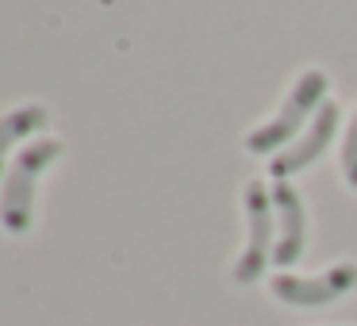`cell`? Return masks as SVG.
Wrapping results in <instances>:
<instances>
[{
    "instance_id": "obj_4",
    "label": "cell",
    "mask_w": 357,
    "mask_h": 326,
    "mask_svg": "<svg viewBox=\"0 0 357 326\" xmlns=\"http://www.w3.org/2000/svg\"><path fill=\"white\" fill-rule=\"evenodd\" d=\"M357 284V265H334L323 277H273V295L288 307H323Z\"/></svg>"
},
{
    "instance_id": "obj_5",
    "label": "cell",
    "mask_w": 357,
    "mask_h": 326,
    "mask_svg": "<svg viewBox=\"0 0 357 326\" xmlns=\"http://www.w3.org/2000/svg\"><path fill=\"white\" fill-rule=\"evenodd\" d=\"M334 127H338V104H331L326 100L323 108H319V116L311 119V131L303 134L296 146H288L284 154H277L269 162V173L277 180H288L292 173H300V169H307L311 162H315L319 154H323L326 146H331V139H334Z\"/></svg>"
},
{
    "instance_id": "obj_6",
    "label": "cell",
    "mask_w": 357,
    "mask_h": 326,
    "mask_svg": "<svg viewBox=\"0 0 357 326\" xmlns=\"http://www.w3.org/2000/svg\"><path fill=\"white\" fill-rule=\"evenodd\" d=\"M273 208H277V223H280V242L273 249V261L280 269L300 261L303 254V238H307V219H303V203L300 192H296L288 180H277L273 185Z\"/></svg>"
},
{
    "instance_id": "obj_3",
    "label": "cell",
    "mask_w": 357,
    "mask_h": 326,
    "mask_svg": "<svg viewBox=\"0 0 357 326\" xmlns=\"http://www.w3.org/2000/svg\"><path fill=\"white\" fill-rule=\"evenodd\" d=\"M246 215H250V242L242 249L238 265H234V280L238 284H254L265 272L273 257V219H277V208H273V192L265 185H246Z\"/></svg>"
},
{
    "instance_id": "obj_8",
    "label": "cell",
    "mask_w": 357,
    "mask_h": 326,
    "mask_svg": "<svg viewBox=\"0 0 357 326\" xmlns=\"http://www.w3.org/2000/svg\"><path fill=\"white\" fill-rule=\"evenodd\" d=\"M342 173H346V185L357 188V116L346 131V142H342Z\"/></svg>"
},
{
    "instance_id": "obj_1",
    "label": "cell",
    "mask_w": 357,
    "mask_h": 326,
    "mask_svg": "<svg viewBox=\"0 0 357 326\" xmlns=\"http://www.w3.org/2000/svg\"><path fill=\"white\" fill-rule=\"evenodd\" d=\"M62 154L58 139H43L35 146H27L16 157L8 180H4V196H0V223L8 234H24L31 226V208H35V177L47 169L54 157Z\"/></svg>"
},
{
    "instance_id": "obj_2",
    "label": "cell",
    "mask_w": 357,
    "mask_h": 326,
    "mask_svg": "<svg viewBox=\"0 0 357 326\" xmlns=\"http://www.w3.org/2000/svg\"><path fill=\"white\" fill-rule=\"evenodd\" d=\"M323 93H326V73H323V70L303 73V77L296 81V88L288 93L284 108H280L277 116L269 119V123H261V127H257V131L246 139V150H250V154H277V150L303 127V119L326 104Z\"/></svg>"
},
{
    "instance_id": "obj_7",
    "label": "cell",
    "mask_w": 357,
    "mask_h": 326,
    "mask_svg": "<svg viewBox=\"0 0 357 326\" xmlns=\"http://www.w3.org/2000/svg\"><path fill=\"white\" fill-rule=\"evenodd\" d=\"M43 123H47V108H39V104L20 108V111H12V116L0 119V169H4V154L12 150V142H20L31 131H39Z\"/></svg>"
}]
</instances>
